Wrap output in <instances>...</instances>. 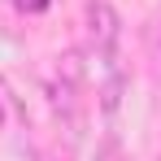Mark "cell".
Returning <instances> with one entry per match:
<instances>
[{
	"mask_svg": "<svg viewBox=\"0 0 161 161\" xmlns=\"http://www.w3.org/2000/svg\"><path fill=\"white\" fill-rule=\"evenodd\" d=\"M153 61H157V70H161V22H157V31H153Z\"/></svg>",
	"mask_w": 161,
	"mask_h": 161,
	"instance_id": "3957f363",
	"label": "cell"
},
{
	"mask_svg": "<svg viewBox=\"0 0 161 161\" xmlns=\"http://www.w3.org/2000/svg\"><path fill=\"white\" fill-rule=\"evenodd\" d=\"M92 35H96L100 57L113 65V48H118V13L109 9L105 0H96V4H92Z\"/></svg>",
	"mask_w": 161,
	"mask_h": 161,
	"instance_id": "6da1fadb",
	"label": "cell"
},
{
	"mask_svg": "<svg viewBox=\"0 0 161 161\" xmlns=\"http://www.w3.org/2000/svg\"><path fill=\"white\" fill-rule=\"evenodd\" d=\"M96 161H122V148H118V139H105V144H100V153H96Z\"/></svg>",
	"mask_w": 161,
	"mask_h": 161,
	"instance_id": "7a4b0ae2",
	"label": "cell"
},
{
	"mask_svg": "<svg viewBox=\"0 0 161 161\" xmlns=\"http://www.w3.org/2000/svg\"><path fill=\"white\" fill-rule=\"evenodd\" d=\"M22 4H26V9H44L48 0H22Z\"/></svg>",
	"mask_w": 161,
	"mask_h": 161,
	"instance_id": "277c9868",
	"label": "cell"
},
{
	"mask_svg": "<svg viewBox=\"0 0 161 161\" xmlns=\"http://www.w3.org/2000/svg\"><path fill=\"white\" fill-rule=\"evenodd\" d=\"M0 126H4V105H0Z\"/></svg>",
	"mask_w": 161,
	"mask_h": 161,
	"instance_id": "5b68a950",
	"label": "cell"
}]
</instances>
